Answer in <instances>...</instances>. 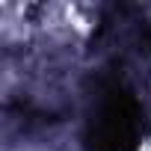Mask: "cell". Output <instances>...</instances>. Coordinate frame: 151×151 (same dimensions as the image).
<instances>
[{
	"instance_id": "6da1fadb",
	"label": "cell",
	"mask_w": 151,
	"mask_h": 151,
	"mask_svg": "<svg viewBox=\"0 0 151 151\" xmlns=\"http://www.w3.org/2000/svg\"><path fill=\"white\" fill-rule=\"evenodd\" d=\"M139 101L116 77L104 80L89 116L86 142L92 151H136L139 142Z\"/></svg>"
}]
</instances>
